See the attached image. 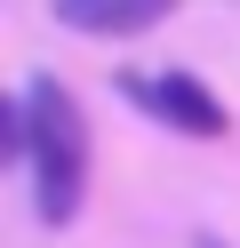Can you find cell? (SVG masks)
Returning <instances> with one entry per match:
<instances>
[{
	"mask_svg": "<svg viewBox=\"0 0 240 248\" xmlns=\"http://www.w3.org/2000/svg\"><path fill=\"white\" fill-rule=\"evenodd\" d=\"M120 96H128V104H144L160 128L200 136V144H216V136L232 128V112L216 104V88H200L192 72H120Z\"/></svg>",
	"mask_w": 240,
	"mask_h": 248,
	"instance_id": "2",
	"label": "cell"
},
{
	"mask_svg": "<svg viewBox=\"0 0 240 248\" xmlns=\"http://www.w3.org/2000/svg\"><path fill=\"white\" fill-rule=\"evenodd\" d=\"M200 248H224V240H200Z\"/></svg>",
	"mask_w": 240,
	"mask_h": 248,
	"instance_id": "4",
	"label": "cell"
},
{
	"mask_svg": "<svg viewBox=\"0 0 240 248\" xmlns=\"http://www.w3.org/2000/svg\"><path fill=\"white\" fill-rule=\"evenodd\" d=\"M64 32H88V40H136L152 24H168L184 0H48Z\"/></svg>",
	"mask_w": 240,
	"mask_h": 248,
	"instance_id": "3",
	"label": "cell"
},
{
	"mask_svg": "<svg viewBox=\"0 0 240 248\" xmlns=\"http://www.w3.org/2000/svg\"><path fill=\"white\" fill-rule=\"evenodd\" d=\"M24 168H32V208L40 224H72L88 200V112L72 104V88L32 72L24 80Z\"/></svg>",
	"mask_w": 240,
	"mask_h": 248,
	"instance_id": "1",
	"label": "cell"
}]
</instances>
